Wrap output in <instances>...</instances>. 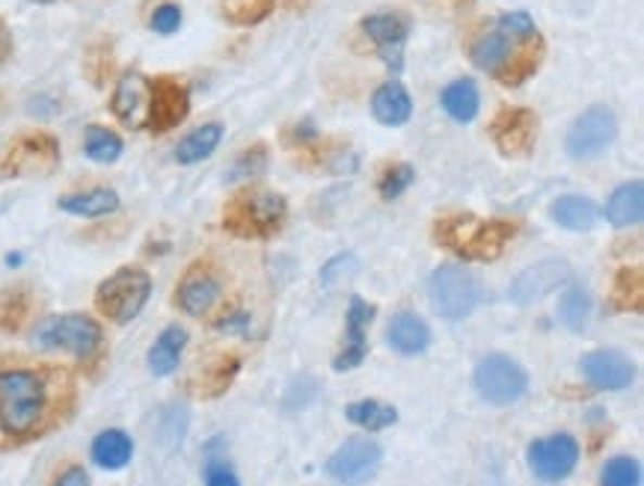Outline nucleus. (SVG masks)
<instances>
[{"instance_id":"b1692460","label":"nucleus","mask_w":644,"mask_h":486,"mask_svg":"<svg viewBox=\"0 0 644 486\" xmlns=\"http://www.w3.org/2000/svg\"><path fill=\"white\" fill-rule=\"evenodd\" d=\"M56 208L66 210V214H75V217L96 220V217L116 214V210H119V196H116V190L111 188L80 190V193H68V196H63V200L56 202Z\"/></svg>"},{"instance_id":"c03bdc74","label":"nucleus","mask_w":644,"mask_h":486,"mask_svg":"<svg viewBox=\"0 0 644 486\" xmlns=\"http://www.w3.org/2000/svg\"><path fill=\"white\" fill-rule=\"evenodd\" d=\"M34 3H54V0H34Z\"/></svg>"},{"instance_id":"4be33fe9","label":"nucleus","mask_w":644,"mask_h":486,"mask_svg":"<svg viewBox=\"0 0 644 486\" xmlns=\"http://www.w3.org/2000/svg\"><path fill=\"white\" fill-rule=\"evenodd\" d=\"M371 113L380 125L387 128H399L404 122L411 119L413 101L407 95V89L401 87L399 80H387L383 87H378V92L371 95Z\"/></svg>"},{"instance_id":"dca6fc26","label":"nucleus","mask_w":644,"mask_h":486,"mask_svg":"<svg viewBox=\"0 0 644 486\" xmlns=\"http://www.w3.org/2000/svg\"><path fill=\"white\" fill-rule=\"evenodd\" d=\"M190 92L176 78L152 80V104H149V128L164 133L188 119Z\"/></svg>"},{"instance_id":"ea45409f","label":"nucleus","mask_w":644,"mask_h":486,"mask_svg":"<svg viewBox=\"0 0 644 486\" xmlns=\"http://www.w3.org/2000/svg\"><path fill=\"white\" fill-rule=\"evenodd\" d=\"M205 486H241L238 484V477L229 469L226 460L220 457H209V463H205Z\"/></svg>"},{"instance_id":"bb28decb","label":"nucleus","mask_w":644,"mask_h":486,"mask_svg":"<svg viewBox=\"0 0 644 486\" xmlns=\"http://www.w3.org/2000/svg\"><path fill=\"white\" fill-rule=\"evenodd\" d=\"M223 140V125L220 122H209V125H200L176 145V161L178 164H200L205 157L214 155V149L220 145Z\"/></svg>"},{"instance_id":"7c9ffc66","label":"nucleus","mask_w":644,"mask_h":486,"mask_svg":"<svg viewBox=\"0 0 644 486\" xmlns=\"http://www.w3.org/2000/svg\"><path fill=\"white\" fill-rule=\"evenodd\" d=\"M344 412H348V421L356 424V427H363V431H387V427H392L399 421L395 407L380 404V400H356Z\"/></svg>"},{"instance_id":"58836bf2","label":"nucleus","mask_w":644,"mask_h":486,"mask_svg":"<svg viewBox=\"0 0 644 486\" xmlns=\"http://www.w3.org/2000/svg\"><path fill=\"white\" fill-rule=\"evenodd\" d=\"M149 24H152V30L161 36L176 34L178 27H181V10H178L176 3H161Z\"/></svg>"},{"instance_id":"9d476101","label":"nucleus","mask_w":644,"mask_h":486,"mask_svg":"<svg viewBox=\"0 0 644 486\" xmlns=\"http://www.w3.org/2000/svg\"><path fill=\"white\" fill-rule=\"evenodd\" d=\"M615 137H618L615 113L609 107H603V104L589 107V111L570 125V131H567V155L573 157V161H594V157H601L615 143Z\"/></svg>"},{"instance_id":"6e6552de","label":"nucleus","mask_w":644,"mask_h":486,"mask_svg":"<svg viewBox=\"0 0 644 486\" xmlns=\"http://www.w3.org/2000/svg\"><path fill=\"white\" fill-rule=\"evenodd\" d=\"M476 388L481 398L493 407H508L514 400H520L529 388V374L522 371L520 362H514L512 356L490 354L484 356L476 368Z\"/></svg>"},{"instance_id":"f704fd0d","label":"nucleus","mask_w":644,"mask_h":486,"mask_svg":"<svg viewBox=\"0 0 644 486\" xmlns=\"http://www.w3.org/2000/svg\"><path fill=\"white\" fill-rule=\"evenodd\" d=\"M267 161H270V155H267V145H253V149H247L244 155H238L232 161V166H229V172H226V181L229 184H235V181H247V178H256L262 176L267 169Z\"/></svg>"},{"instance_id":"20e7f679","label":"nucleus","mask_w":644,"mask_h":486,"mask_svg":"<svg viewBox=\"0 0 644 486\" xmlns=\"http://www.w3.org/2000/svg\"><path fill=\"white\" fill-rule=\"evenodd\" d=\"M282 220H286V200L267 190H244L223 208V229L250 241L274 238Z\"/></svg>"},{"instance_id":"f8f14e48","label":"nucleus","mask_w":644,"mask_h":486,"mask_svg":"<svg viewBox=\"0 0 644 486\" xmlns=\"http://www.w3.org/2000/svg\"><path fill=\"white\" fill-rule=\"evenodd\" d=\"M579 463V445L570 433H556L550 439H538L529 445V465L546 484L567 477Z\"/></svg>"},{"instance_id":"473e14b6","label":"nucleus","mask_w":644,"mask_h":486,"mask_svg":"<svg viewBox=\"0 0 644 486\" xmlns=\"http://www.w3.org/2000/svg\"><path fill=\"white\" fill-rule=\"evenodd\" d=\"M30 318V294L24 287H12L0 297V330L18 332Z\"/></svg>"},{"instance_id":"6ab92c4d","label":"nucleus","mask_w":644,"mask_h":486,"mask_svg":"<svg viewBox=\"0 0 644 486\" xmlns=\"http://www.w3.org/2000/svg\"><path fill=\"white\" fill-rule=\"evenodd\" d=\"M582 374L591 386L601 392H621L633 383L635 368L618 350H594L582 359Z\"/></svg>"},{"instance_id":"412c9836","label":"nucleus","mask_w":644,"mask_h":486,"mask_svg":"<svg viewBox=\"0 0 644 486\" xmlns=\"http://www.w3.org/2000/svg\"><path fill=\"white\" fill-rule=\"evenodd\" d=\"M387 342L395 354L419 356L425 354L428 344H431V330H428V323H425L419 315L401 311V315H395V318L389 321Z\"/></svg>"},{"instance_id":"aec40b11","label":"nucleus","mask_w":644,"mask_h":486,"mask_svg":"<svg viewBox=\"0 0 644 486\" xmlns=\"http://www.w3.org/2000/svg\"><path fill=\"white\" fill-rule=\"evenodd\" d=\"M371 318H375V306H368L366 299L359 297L351 299V309H348V344H344L342 354L336 356V371H351V368H356V364L366 359V327L371 323Z\"/></svg>"},{"instance_id":"f3484780","label":"nucleus","mask_w":644,"mask_h":486,"mask_svg":"<svg viewBox=\"0 0 644 486\" xmlns=\"http://www.w3.org/2000/svg\"><path fill=\"white\" fill-rule=\"evenodd\" d=\"M220 299V279L209 265H190L176 287V306L185 315L202 318Z\"/></svg>"},{"instance_id":"cd10ccee","label":"nucleus","mask_w":644,"mask_h":486,"mask_svg":"<svg viewBox=\"0 0 644 486\" xmlns=\"http://www.w3.org/2000/svg\"><path fill=\"white\" fill-rule=\"evenodd\" d=\"M597 214H601V208L589 196H561L553 205V220L570 229V232H589L591 226L597 222Z\"/></svg>"},{"instance_id":"1a4fd4ad","label":"nucleus","mask_w":644,"mask_h":486,"mask_svg":"<svg viewBox=\"0 0 644 486\" xmlns=\"http://www.w3.org/2000/svg\"><path fill=\"white\" fill-rule=\"evenodd\" d=\"M56 164H60V143L51 133H24L7 149V155L0 161V176H48V172H54Z\"/></svg>"},{"instance_id":"7ed1b4c3","label":"nucleus","mask_w":644,"mask_h":486,"mask_svg":"<svg viewBox=\"0 0 644 486\" xmlns=\"http://www.w3.org/2000/svg\"><path fill=\"white\" fill-rule=\"evenodd\" d=\"M433 234L443 246L469 261H493L512 243L517 226L512 220H478L472 214H464V217H443Z\"/></svg>"},{"instance_id":"79ce46f5","label":"nucleus","mask_w":644,"mask_h":486,"mask_svg":"<svg viewBox=\"0 0 644 486\" xmlns=\"http://www.w3.org/2000/svg\"><path fill=\"white\" fill-rule=\"evenodd\" d=\"M220 332H247L250 330V315H244V311H238V315H232V318H223V321L214 323Z\"/></svg>"},{"instance_id":"9b49d317","label":"nucleus","mask_w":644,"mask_h":486,"mask_svg":"<svg viewBox=\"0 0 644 486\" xmlns=\"http://www.w3.org/2000/svg\"><path fill=\"white\" fill-rule=\"evenodd\" d=\"M380 457H383V451H380V445L375 443V439H368V436H354V439H348V443L330 457L327 472H330L336 481H342V484L359 486L375 477V472L380 469Z\"/></svg>"},{"instance_id":"37998d69","label":"nucleus","mask_w":644,"mask_h":486,"mask_svg":"<svg viewBox=\"0 0 644 486\" xmlns=\"http://www.w3.org/2000/svg\"><path fill=\"white\" fill-rule=\"evenodd\" d=\"M12 54V34H10V27H7V22L0 18V66L10 60Z\"/></svg>"},{"instance_id":"f257e3e1","label":"nucleus","mask_w":644,"mask_h":486,"mask_svg":"<svg viewBox=\"0 0 644 486\" xmlns=\"http://www.w3.org/2000/svg\"><path fill=\"white\" fill-rule=\"evenodd\" d=\"M472 63L502 84H522L541 63V39L529 12H508L472 44Z\"/></svg>"},{"instance_id":"f03ea898","label":"nucleus","mask_w":644,"mask_h":486,"mask_svg":"<svg viewBox=\"0 0 644 486\" xmlns=\"http://www.w3.org/2000/svg\"><path fill=\"white\" fill-rule=\"evenodd\" d=\"M51 407V383L42 371L10 364L0 368V436L22 443L45 427Z\"/></svg>"},{"instance_id":"ddd939ff","label":"nucleus","mask_w":644,"mask_h":486,"mask_svg":"<svg viewBox=\"0 0 644 486\" xmlns=\"http://www.w3.org/2000/svg\"><path fill=\"white\" fill-rule=\"evenodd\" d=\"M490 137H493V143L500 145L502 155H532L534 143H538V116L532 111H526V107L502 111L490 125Z\"/></svg>"},{"instance_id":"c756f323","label":"nucleus","mask_w":644,"mask_h":486,"mask_svg":"<svg viewBox=\"0 0 644 486\" xmlns=\"http://www.w3.org/2000/svg\"><path fill=\"white\" fill-rule=\"evenodd\" d=\"M125 152V143L119 133H113L111 128L101 125H89L87 137H84V155L96 164H116Z\"/></svg>"},{"instance_id":"4468645a","label":"nucleus","mask_w":644,"mask_h":486,"mask_svg":"<svg viewBox=\"0 0 644 486\" xmlns=\"http://www.w3.org/2000/svg\"><path fill=\"white\" fill-rule=\"evenodd\" d=\"M149 104H152V80L143 78L140 72H128L119 78L113 89L111 111L125 128L140 131L149 125Z\"/></svg>"},{"instance_id":"a878e982","label":"nucleus","mask_w":644,"mask_h":486,"mask_svg":"<svg viewBox=\"0 0 644 486\" xmlns=\"http://www.w3.org/2000/svg\"><path fill=\"white\" fill-rule=\"evenodd\" d=\"M606 217H609L611 226H635L642 222L644 217V184L642 181H630V184H621L615 190L606 202Z\"/></svg>"},{"instance_id":"c85d7f7f","label":"nucleus","mask_w":644,"mask_h":486,"mask_svg":"<svg viewBox=\"0 0 644 486\" xmlns=\"http://www.w3.org/2000/svg\"><path fill=\"white\" fill-rule=\"evenodd\" d=\"M440 104L455 122H472L478 116V104H481L476 80L460 78L455 84H449L443 89V95H440Z\"/></svg>"},{"instance_id":"72a5a7b5","label":"nucleus","mask_w":644,"mask_h":486,"mask_svg":"<svg viewBox=\"0 0 644 486\" xmlns=\"http://www.w3.org/2000/svg\"><path fill=\"white\" fill-rule=\"evenodd\" d=\"M558 311H561V323H565L567 330L582 332L589 327L591 297L582 287H567L565 294H561V303H558Z\"/></svg>"},{"instance_id":"423d86ee","label":"nucleus","mask_w":644,"mask_h":486,"mask_svg":"<svg viewBox=\"0 0 644 486\" xmlns=\"http://www.w3.org/2000/svg\"><path fill=\"white\" fill-rule=\"evenodd\" d=\"M428 297L433 311L445 321H460L478 309L481 303V285L467 267H437L428 279Z\"/></svg>"},{"instance_id":"a211bd4d","label":"nucleus","mask_w":644,"mask_h":486,"mask_svg":"<svg viewBox=\"0 0 644 486\" xmlns=\"http://www.w3.org/2000/svg\"><path fill=\"white\" fill-rule=\"evenodd\" d=\"M363 30L371 42L378 44L380 56L395 75L404 68V42L411 36V24L404 15H395V12H380V15H368L363 22Z\"/></svg>"},{"instance_id":"c9c22d12","label":"nucleus","mask_w":644,"mask_h":486,"mask_svg":"<svg viewBox=\"0 0 644 486\" xmlns=\"http://www.w3.org/2000/svg\"><path fill=\"white\" fill-rule=\"evenodd\" d=\"M615 303L621 309H642V270L639 267H623L615 279Z\"/></svg>"},{"instance_id":"2f4dec72","label":"nucleus","mask_w":644,"mask_h":486,"mask_svg":"<svg viewBox=\"0 0 644 486\" xmlns=\"http://www.w3.org/2000/svg\"><path fill=\"white\" fill-rule=\"evenodd\" d=\"M277 0H223V18L235 27H253L274 12Z\"/></svg>"},{"instance_id":"e433bc0d","label":"nucleus","mask_w":644,"mask_h":486,"mask_svg":"<svg viewBox=\"0 0 644 486\" xmlns=\"http://www.w3.org/2000/svg\"><path fill=\"white\" fill-rule=\"evenodd\" d=\"M603 486H642V465L635 457H611L603 465Z\"/></svg>"},{"instance_id":"393cba45","label":"nucleus","mask_w":644,"mask_h":486,"mask_svg":"<svg viewBox=\"0 0 644 486\" xmlns=\"http://www.w3.org/2000/svg\"><path fill=\"white\" fill-rule=\"evenodd\" d=\"M188 347V330L185 327H167V330L161 332L152 344V350H149V371L155 376H169L181 362V350Z\"/></svg>"},{"instance_id":"4c0bfd02","label":"nucleus","mask_w":644,"mask_h":486,"mask_svg":"<svg viewBox=\"0 0 644 486\" xmlns=\"http://www.w3.org/2000/svg\"><path fill=\"white\" fill-rule=\"evenodd\" d=\"M413 181H416V169H413L411 164L392 166V169H387V176L380 178V196H383V200H399L401 193L411 188Z\"/></svg>"},{"instance_id":"0eeeda50","label":"nucleus","mask_w":644,"mask_h":486,"mask_svg":"<svg viewBox=\"0 0 644 486\" xmlns=\"http://www.w3.org/2000/svg\"><path fill=\"white\" fill-rule=\"evenodd\" d=\"M36 347L42 350H63V354L89 359L104 342L101 323L89 315H56L36 330Z\"/></svg>"},{"instance_id":"a19ab883","label":"nucleus","mask_w":644,"mask_h":486,"mask_svg":"<svg viewBox=\"0 0 644 486\" xmlns=\"http://www.w3.org/2000/svg\"><path fill=\"white\" fill-rule=\"evenodd\" d=\"M51 486H92V481H89L84 465H66V469L54 477V484Z\"/></svg>"},{"instance_id":"2eb2a0df","label":"nucleus","mask_w":644,"mask_h":486,"mask_svg":"<svg viewBox=\"0 0 644 486\" xmlns=\"http://www.w3.org/2000/svg\"><path fill=\"white\" fill-rule=\"evenodd\" d=\"M567 282H570V267L558 258H546V261L526 267L520 277L514 279L512 299L517 306H529V303L544 299L546 294H553L558 287H565Z\"/></svg>"},{"instance_id":"39448f33","label":"nucleus","mask_w":644,"mask_h":486,"mask_svg":"<svg viewBox=\"0 0 644 486\" xmlns=\"http://www.w3.org/2000/svg\"><path fill=\"white\" fill-rule=\"evenodd\" d=\"M152 297V277L143 267H119L96 287V309L113 323H131Z\"/></svg>"},{"instance_id":"5701e85b","label":"nucleus","mask_w":644,"mask_h":486,"mask_svg":"<svg viewBox=\"0 0 644 486\" xmlns=\"http://www.w3.org/2000/svg\"><path fill=\"white\" fill-rule=\"evenodd\" d=\"M134 457V443L131 436L119 427H111V431H101L96 439H92V463L104 469V472H119L125 465L131 463Z\"/></svg>"}]
</instances>
